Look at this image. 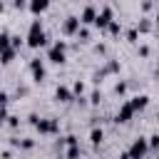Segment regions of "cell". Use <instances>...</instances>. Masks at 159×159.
<instances>
[{"mask_svg":"<svg viewBox=\"0 0 159 159\" xmlns=\"http://www.w3.org/2000/svg\"><path fill=\"white\" fill-rule=\"evenodd\" d=\"M80 27H82V25H80V17H75V15H70V17L62 22V32H65V35H77Z\"/></svg>","mask_w":159,"mask_h":159,"instance_id":"cell-7","label":"cell"},{"mask_svg":"<svg viewBox=\"0 0 159 159\" xmlns=\"http://www.w3.org/2000/svg\"><path fill=\"white\" fill-rule=\"evenodd\" d=\"M30 72H32V80H35V82H42V80H45V65H42L40 57L30 60Z\"/></svg>","mask_w":159,"mask_h":159,"instance_id":"cell-6","label":"cell"},{"mask_svg":"<svg viewBox=\"0 0 159 159\" xmlns=\"http://www.w3.org/2000/svg\"><path fill=\"white\" fill-rule=\"evenodd\" d=\"M65 159H80V144H67V157Z\"/></svg>","mask_w":159,"mask_h":159,"instance_id":"cell-15","label":"cell"},{"mask_svg":"<svg viewBox=\"0 0 159 159\" xmlns=\"http://www.w3.org/2000/svg\"><path fill=\"white\" fill-rule=\"evenodd\" d=\"M147 147H149V149H157V147H159V137H157V134H152V137L147 139Z\"/></svg>","mask_w":159,"mask_h":159,"instance_id":"cell-20","label":"cell"},{"mask_svg":"<svg viewBox=\"0 0 159 159\" xmlns=\"http://www.w3.org/2000/svg\"><path fill=\"white\" fill-rule=\"evenodd\" d=\"M2 119H7V112H5V107H0V122Z\"/></svg>","mask_w":159,"mask_h":159,"instance_id":"cell-29","label":"cell"},{"mask_svg":"<svg viewBox=\"0 0 159 159\" xmlns=\"http://www.w3.org/2000/svg\"><path fill=\"white\" fill-rule=\"evenodd\" d=\"M40 134H55L57 129H60V122L57 119H52V117H47V119H42V117H37V122L32 124Z\"/></svg>","mask_w":159,"mask_h":159,"instance_id":"cell-4","label":"cell"},{"mask_svg":"<svg viewBox=\"0 0 159 159\" xmlns=\"http://www.w3.org/2000/svg\"><path fill=\"white\" fill-rule=\"evenodd\" d=\"M94 17H97V10H94L92 5H87V7L82 10V15H80V25H92Z\"/></svg>","mask_w":159,"mask_h":159,"instance_id":"cell-10","label":"cell"},{"mask_svg":"<svg viewBox=\"0 0 159 159\" xmlns=\"http://www.w3.org/2000/svg\"><path fill=\"white\" fill-rule=\"evenodd\" d=\"M102 139H104V132H102L99 127H94V129L89 132V142H92V144L97 147V144H102Z\"/></svg>","mask_w":159,"mask_h":159,"instance_id":"cell-14","label":"cell"},{"mask_svg":"<svg viewBox=\"0 0 159 159\" xmlns=\"http://www.w3.org/2000/svg\"><path fill=\"white\" fill-rule=\"evenodd\" d=\"M137 37H139L137 30H129V32H127V40H129V42H137Z\"/></svg>","mask_w":159,"mask_h":159,"instance_id":"cell-23","label":"cell"},{"mask_svg":"<svg viewBox=\"0 0 159 159\" xmlns=\"http://www.w3.org/2000/svg\"><path fill=\"white\" fill-rule=\"evenodd\" d=\"M57 159H65V157H57Z\"/></svg>","mask_w":159,"mask_h":159,"instance_id":"cell-32","label":"cell"},{"mask_svg":"<svg viewBox=\"0 0 159 159\" xmlns=\"http://www.w3.org/2000/svg\"><path fill=\"white\" fill-rule=\"evenodd\" d=\"M149 30H152V22H149V20H142L139 27H137V32H149Z\"/></svg>","mask_w":159,"mask_h":159,"instance_id":"cell-19","label":"cell"},{"mask_svg":"<svg viewBox=\"0 0 159 159\" xmlns=\"http://www.w3.org/2000/svg\"><path fill=\"white\" fill-rule=\"evenodd\" d=\"M119 159H129V154H127V152H122V154H119Z\"/></svg>","mask_w":159,"mask_h":159,"instance_id":"cell-30","label":"cell"},{"mask_svg":"<svg viewBox=\"0 0 159 159\" xmlns=\"http://www.w3.org/2000/svg\"><path fill=\"white\" fill-rule=\"evenodd\" d=\"M55 99H57V102H72L75 94H72V89H67L65 84H60V87L55 89Z\"/></svg>","mask_w":159,"mask_h":159,"instance_id":"cell-11","label":"cell"},{"mask_svg":"<svg viewBox=\"0 0 159 159\" xmlns=\"http://www.w3.org/2000/svg\"><path fill=\"white\" fill-rule=\"evenodd\" d=\"M147 152H149V147H147V139H144V137H137V139L129 144V149H127L129 159H144Z\"/></svg>","mask_w":159,"mask_h":159,"instance_id":"cell-2","label":"cell"},{"mask_svg":"<svg viewBox=\"0 0 159 159\" xmlns=\"http://www.w3.org/2000/svg\"><path fill=\"white\" fill-rule=\"evenodd\" d=\"M7 124H10V127H17V124H20V117L10 114V117H7Z\"/></svg>","mask_w":159,"mask_h":159,"instance_id":"cell-24","label":"cell"},{"mask_svg":"<svg viewBox=\"0 0 159 159\" xmlns=\"http://www.w3.org/2000/svg\"><path fill=\"white\" fill-rule=\"evenodd\" d=\"M132 117H134V109L129 107V102H124V104L119 107V112H117V117H114V122H117V124H119V122L124 124V122H129Z\"/></svg>","mask_w":159,"mask_h":159,"instance_id":"cell-8","label":"cell"},{"mask_svg":"<svg viewBox=\"0 0 159 159\" xmlns=\"http://www.w3.org/2000/svg\"><path fill=\"white\" fill-rule=\"evenodd\" d=\"M114 92H117V94H124V92H127V82H117V84H114Z\"/></svg>","mask_w":159,"mask_h":159,"instance_id":"cell-22","label":"cell"},{"mask_svg":"<svg viewBox=\"0 0 159 159\" xmlns=\"http://www.w3.org/2000/svg\"><path fill=\"white\" fill-rule=\"evenodd\" d=\"M7 47H10V35L7 32H0V52L7 50Z\"/></svg>","mask_w":159,"mask_h":159,"instance_id":"cell-18","label":"cell"},{"mask_svg":"<svg viewBox=\"0 0 159 159\" xmlns=\"http://www.w3.org/2000/svg\"><path fill=\"white\" fill-rule=\"evenodd\" d=\"M114 20V12H112V7H102L99 12H97V17H94V27H99V30H107V25Z\"/></svg>","mask_w":159,"mask_h":159,"instance_id":"cell-5","label":"cell"},{"mask_svg":"<svg viewBox=\"0 0 159 159\" xmlns=\"http://www.w3.org/2000/svg\"><path fill=\"white\" fill-rule=\"evenodd\" d=\"M139 55H144V57H147V55H149V47H147V45H142V47H139Z\"/></svg>","mask_w":159,"mask_h":159,"instance_id":"cell-27","label":"cell"},{"mask_svg":"<svg viewBox=\"0 0 159 159\" xmlns=\"http://www.w3.org/2000/svg\"><path fill=\"white\" fill-rule=\"evenodd\" d=\"M2 10H5V2H2V0H0V12H2Z\"/></svg>","mask_w":159,"mask_h":159,"instance_id":"cell-31","label":"cell"},{"mask_svg":"<svg viewBox=\"0 0 159 159\" xmlns=\"http://www.w3.org/2000/svg\"><path fill=\"white\" fill-rule=\"evenodd\" d=\"M129 102V107L134 109V112H139V109H144L147 104H149V97L147 94H137V97H132V99H127Z\"/></svg>","mask_w":159,"mask_h":159,"instance_id":"cell-12","label":"cell"},{"mask_svg":"<svg viewBox=\"0 0 159 159\" xmlns=\"http://www.w3.org/2000/svg\"><path fill=\"white\" fill-rule=\"evenodd\" d=\"M77 37H80L82 42H87V40H89V32H87L84 27H80V30H77Z\"/></svg>","mask_w":159,"mask_h":159,"instance_id":"cell-21","label":"cell"},{"mask_svg":"<svg viewBox=\"0 0 159 159\" xmlns=\"http://www.w3.org/2000/svg\"><path fill=\"white\" fill-rule=\"evenodd\" d=\"M89 102H92V104H99V92H92V94H89Z\"/></svg>","mask_w":159,"mask_h":159,"instance_id":"cell-26","label":"cell"},{"mask_svg":"<svg viewBox=\"0 0 159 159\" xmlns=\"http://www.w3.org/2000/svg\"><path fill=\"white\" fill-rule=\"evenodd\" d=\"M65 52H67V45H65L62 40H57V42L47 50V60L55 62V65H62V62H65Z\"/></svg>","mask_w":159,"mask_h":159,"instance_id":"cell-3","label":"cell"},{"mask_svg":"<svg viewBox=\"0 0 159 159\" xmlns=\"http://www.w3.org/2000/svg\"><path fill=\"white\" fill-rule=\"evenodd\" d=\"M72 94H77V97H82V94H84V82H80V80H77V82L72 84Z\"/></svg>","mask_w":159,"mask_h":159,"instance_id":"cell-17","label":"cell"},{"mask_svg":"<svg viewBox=\"0 0 159 159\" xmlns=\"http://www.w3.org/2000/svg\"><path fill=\"white\" fill-rule=\"evenodd\" d=\"M107 32H109V35H119V32H122V25H119L117 20H112V22L107 25Z\"/></svg>","mask_w":159,"mask_h":159,"instance_id":"cell-16","label":"cell"},{"mask_svg":"<svg viewBox=\"0 0 159 159\" xmlns=\"http://www.w3.org/2000/svg\"><path fill=\"white\" fill-rule=\"evenodd\" d=\"M25 40H27V45H30V47H35V50H37V47H42V45L47 42V35H45V30H42V22H40V20H32V22H30V30H27V37H25Z\"/></svg>","mask_w":159,"mask_h":159,"instance_id":"cell-1","label":"cell"},{"mask_svg":"<svg viewBox=\"0 0 159 159\" xmlns=\"http://www.w3.org/2000/svg\"><path fill=\"white\" fill-rule=\"evenodd\" d=\"M27 7H30V12H32V15H42V12L50 7V0H30V2H27Z\"/></svg>","mask_w":159,"mask_h":159,"instance_id":"cell-9","label":"cell"},{"mask_svg":"<svg viewBox=\"0 0 159 159\" xmlns=\"http://www.w3.org/2000/svg\"><path fill=\"white\" fill-rule=\"evenodd\" d=\"M12 7H17V10H22V7H27V2H25V0H12Z\"/></svg>","mask_w":159,"mask_h":159,"instance_id":"cell-25","label":"cell"},{"mask_svg":"<svg viewBox=\"0 0 159 159\" xmlns=\"http://www.w3.org/2000/svg\"><path fill=\"white\" fill-rule=\"evenodd\" d=\"M15 55H17V50L7 47V50H2V52H0V62H2V65H10V62L15 60Z\"/></svg>","mask_w":159,"mask_h":159,"instance_id":"cell-13","label":"cell"},{"mask_svg":"<svg viewBox=\"0 0 159 159\" xmlns=\"http://www.w3.org/2000/svg\"><path fill=\"white\" fill-rule=\"evenodd\" d=\"M5 102H7V94H5V92H0V107H5Z\"/></svg>","mask_w":159,"mask_h":159,"instance_id":"cell-28","label":"cell"}]
</instances>
